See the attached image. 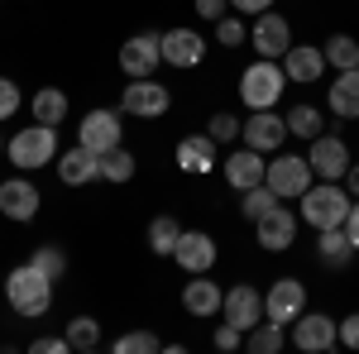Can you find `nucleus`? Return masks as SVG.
I'll use <instances>...</instances> for the list:
<instances>
[{"label":"nucleus","mask_w":359,"mask_h":354,"mask_svg":"<svg viewBox=\"0 0 359 354\" xmlns=\"http://www.w3.org/2000/svg\"><path fill=\"white\" fill-rule=\"evenodd\" d=\"M345 191H350V196H359V163L345 168Z\"/></svg>","instance_id":"45"},{"label":"nucleus","mask_w":359,"mask_h":354,"mask_svg":"<svg viewBox=\"0 0 359 354\" xmlns=\"http://www.w3.org/2000/svg\"><path fill=\"white\" fill-rule=\"evenodd\" d=\"M297 201H302V216L297 220H306L311 230H335V225H345L350 206H355V196L340 187V182H321V187L311 182Z\"/></svg>","instance_id":"3"},{"label":"nucleus","mask_w":359,"mask_h":354,"mask_svg":"<svg viewBox=\"0 0 359 354\" xmlns=\"http://www.w3.org/2000/svg\"><path fill=\"white\" fill-rule=\"evenodd\" d=\"M168 106H172V91L158 86L154 77H130V86L120 91V110H130L139 120H158L168 115Z\"/></svg>","instance_id":"6"},{"label":"nucleus","mask_w":359,"mask_h":354,"mask_svg":"<svg viewBox=\"0 0 359 354\" xmlns=\"http://www.w3.org/2000/svg\"><path fill=\"white\" fill-rule=\"evenodd\" d=\"M158 48H163L168 67H196L206 57V39L196 29H168L163 39H158Z\"/></svg>","instance_id":"18"},{"label":"nucleus","mask_w":359,"mask_h":354,"mask_svg":"<svg viewBox=\"0 0 359 354\" xmlns=\"http://www.w3.org/2000/svg\"><path fill=\"white\" fill-rule=\"evenodd\" d=\"M101 177L106 182H130L135 177V154L120 144V149H111V154H101Z\"/></svg>","instance_id":"31"},{"label":"nucleus","mask_w":359,"mask_h":354,"mask_svg":"<svg viewBox=\"0 0 359 354\" xmlns=\"http://www.w3.org/2000/svg\"><path fill=\"white\" fill-rule=\"evenodd\" d=\"M177 168H182V172H211V168H216V139L211 135L177 139Z\"/></svg>","instance_id":"23"},{"label":"nucleus","mask_w":359,"mask_h":354,"mask_svg":"<svg viewBox=\"0 0 359 354\" xmlns=\"http://www.w3.org/2000/svg\"><path fill=\"white\" fill-rule=\"evenodd\" d=\"M326 106H331V115H340V120H359V67L355 72H340L331 82Z\"/></svg>","instance_id":"24"},{"label":"nucleus","mask_w":359,"mask_h":354,"mask_svg":"<svg viewBox=\"0 0 359 354\" xmlns=\"http://www.w3.org/2000/svg\"><path fill=\"white\" fill-rule=\"evenodd\" d=\"M311 177H316V172H311V163H306L302 154H278L273 163H269V172H264V182H269L283 201H287V196H302V191L311 187Z\"/></svg>","instance_id":"8"},{"label":"nucleus","mask_w":359,"mask_h":354,"mask_svg":"<svg viewBox=\"0 0 359 354\" xmlns=\"http://www.w3.org/2000/svg\"><path fill=\"white\" fill-rule=\"evenodd\" d=\"M182 306H187V316H196V321H211V316H221L225 292L211 282V273H192V282L182 287Z\"/></svg>","instance_id":"17"},{"label":"nucleus","mask_w":359,"mask_h":354,"mask_svg":"<svg viewBox=\"0 0 359 354\" xmlns=\"http://www.w3.org/2000/svg\"><path fill=\"white\" fill-rule=\"evenodd\" d=\"M67 345L72 350H96L101 345V321H91V316H77V321H67Z\"/></svg>","instance_id":"34"},{"label":"nucleus","mask_w":359,"mask_h":354,"mask_svg":"<svg viewBox=\"0 0 359 354\" xmlns=\"http://www.w3.org/2000/svg\"><path fill=\"white\" fill-rule=\"evenodd\" d=\"M29 264H34L39 273H48L53 282H62V273H67V254H62L57 245H39L34 254H29Z\"/></svg>","instance_id":"35"},{"label":"nucleus","mask_w":359,"mask_h":354,"mask_svg":"<svg viewBox=\"0 0 359 354\" xmlns=\"http://www.w3.org/2000/svg\"><path fill=\"white\" fill-rule=\"evenodd\" d=\"M316 259H321L326 268H345V264L355 259V245L345 240L340 225H335V230H316Z\"/></svg>","instance_id":"25"},{"label":"nucleus","mask_w":359,"mask_h":354,"mask_svg":"<svg viewBox=\"0 0 359 354\" xmlns=\"http://www.w3.org/2000/svg\"><path fill=\"white\" fill-rule=\"evenodd\" d=\"M0 216L5 220H34L39 216V187L29 177H5L0 182Z\"/></svg>","instance_id":"15"},{"label":"nucleus","mask_w":359,"mask_h":354,"mask_svg":"<svg viewBox=\"0 0 359 354\" xmlns=\"http://www.w3.org/2000/svg\"><path fill=\"white\" fill-rule=\"evenodd\" d=\"M34 120L39 125H62L67 120V91H57V86H43V91H34Z\"/></svg>","instance_id":"26"},{"label":"nucleus","mask_w":359,"mask_h":354,"mask_svg":"<svg viewBox=\"0 0 359 354\" xmlns=\"http://www.w3.org/2000/svg\"><path fill=\"white\" fill-rule=\"evenodd\" d=\"M264 172H269V163H264V154L259 149H235L230 158H225V182L235 191H249V187H259L264 182Z\"/></svg>","instance_id":"20"},{"label":"nucleus","mask_w":359,"mask_h":354,"mask_svg":"<svg viewBox=\"0 0 359 354\" xmlns=\"http://www.w3.org/2000/svg\"><path fill=\"white\" fill-rule=\"evenodd\" d=\"M283 135H287V120L273 115V110H254V115L245 120V130H240V139H245L249 149H259V154L283 149Z\"/></svg>","instance_id":"16"},{"label":"nucleus","mask_w":359,"mask_h":354,"mask_svg":"<svg viewBox=\"0 0 359 354\" xmlns=\"http://www.w3.org/2000/svg\"><path fill=\"white\" fill-rule=\"evenodd\" d=\"M321 53H326V67H340V72H355L359 67V43L350 34H331Z\"/></svg>","instance_id":"28"},{"label":"nucleus","mask_w":359,"mask_h":354,"mask_svg":"<svg viewBox=\"0 0 359 354\" xmlns=\"http://www.w3.org/2000/svg\"><path fill=\"white\" fill-rule=\"evenodd\" d=\"M158 39H163V34H135V39H125V48H120V67H125V77H154V72L163 67V48H158Z\"/></svg>","instance_id":"12"},{"label":"nucleus","mask_w":359,"mask_h":354,"mask_svg":"<svg viewBox=\"0 0 359 354\" xmlns=\"http://www.w3.org/2000/svg\"><path fill=\"white\" fill-rule=\"evenodd\" d=\"M177 240H182V225L172 216H154L149 220V249L158 254V259H168L172 249H177Z\"/></svg>","instance_id":"27"},{"label":"nucleus","mask_w":359,"mask_h":354,"mask_svg":"<svg viewBox=\"0 0 359 354\" xmlns=\"http://www.w3.org/2000/svg\"><path fill=\"white\" fill-rule=\"evenodd\" d=\"M57 154V130L53 125H29V130H15V139L5 144V158L15 168H25V172H34V168H48Z\"/></svg>","instance_id":"4"},{"label":"nucleus","mask_w":359,"mask_h":354,"mask_svg":"<svg viewBox=\"0 0 359 354\" xmlns=\"http://www.w3.org/2000/svg\"><path fill=\"white\" fill-rule=\"evenodd\" d=\"M254 235H259V245H264V249H273V254H278V249H287L292 240H297V216L278 201L269 216L254 220Z\"/></svg>","instance_id":"19"},{"label":"nucleus","mask_w":359,"mask_h":354,"mask_svg":"<svg viewBox=\"0 0 359 354\" xmlns=\"http://www.w3.org/2000/svg\"><path fill=\"white\" fill-rule=\"evenodd\" d=\"M240 196H245V201H240V211H245V220H259V216H269V211H273L278 201H283V196H278V191L269 187V182H259V187L240 191Z\"/></svg>","instance_id":"30"},{"label":"nucleus","mask_w":359,"mask_h":354,"mask_svg":"<svg viewBox=\"0 0 359 354\" xmlns=\"http://www.w3.org/2000/svg\"><path fill=\"white\" fill-rule=\"evenodd\" d=\"M120 139H125V130H120V110H86L82 115L77 144H86L91 154H111V149H120Z\"/></svg>","instance_id":"10"},{"label":"nucleus","mask_w":359,"mask_h":354,"mask_svg":"<svg viewBox=\"0 0 359 354\" xmlns=\"http://www.w3.org/2000/svg\"><path fill=\"white\" fill-rule=\"evenodd\" d=\"M340 345H345V350H359V311L340 321Z\"/></svg>","instance_id":"42"},{"label":"nucleus","mask_w":359,"mask_h":354,"mask_svg":"<svg viewBox=\"0 0 359 354\" xmlns=\"http://www.w3.org/2000/svg\"><path fill=\"white\" fill-rule=\"evenodd\" d=\"M0 154H5V139H0Z\"/></svg>","instance_id":"46"},{"label":"nucleus","mask_w":359,"mask_h":354,"mask_svg":"<svg viewBox=\"0 0 359 354\" xmlns=\"http://www.w3.org/2000/svg\"><path fill=\"white\" fill-rule=\"evenodd\" d=\"M240 345H245V330L240 326H230V321H221V326H216V350H240Z\"/></svg>","instance_id":"38"},{"label":"nucleus","mask_w":359,"mask_h":354,"mask_svg":"<svg viewBox=\"0 0 359 354\" xmlns=\"http://www.w3.org/2000/svg\"><path fill=\"white\" fill-rule=\"evenodd\" d=\"M302 311H306V282H297V278H278L273 287L264 292V321L292 326Z\"/></svg>","instance_id":"7"},{"label":"nucleus","mask_w":359,"mask_h":354,"mask_svg":"<svg viewBox=\"0 0 359 354\" xmlns=\"http://www.w3.org/2000/svg\"><path fill=\"white\" fill-rule=\"evenodd\" d=\"M283 120H287V135H297V139H316L321 135V110L316 106H292Z\"/></svg>","instance_id":"32"},{"label":"nucleus","mask_w":359,"mask_h":354,"mask_svg":"<svg viewBox=\"0 0 359 354\" xmlns=\"http://www.w3.org/2000/svg\"><path fill=\"white\" fill-rule=\"evenodd\" d=\"M230 10H240V15H264V10H273V0H230Z\"/></svg>","instance_id":"44"},{"label":"nucleus","mask_w":359,"mask_h":354,"mask_svg":"<svg viewBox=\"0 0 359 354\" xmlns=\"http://www.w3.org/2000/svg\"><path fill=\"white\" fill-rule=\"evenodd\" d=\"M111 350L115 354H158V350H163V340H158L154 330H125Z\"/></svg>","instance_id":"33"},{"label":"nucleus","mask_w":359,"mask_h":354,"mask_svg":"<svg viewBox=\"0 0 359 354\" xmlns=\"http://www.w3.org/2000/svg\"><path fill=\"white\" fill-rule=\"evenodd\" d=\"M15 110H20V86L10 77H0V120H10Z\"/></svg>","instance_id":"39"},{"label":"nucleus","mask_w":359,"mask_h":354,"mask_svg":"<svg viewBox=\"0 0 359 354\" xmlns=\"http://www.w3.org/2000/svg\"><path fill=\"white\" fill-rule=\"evenodd\" d=\"M221 316L230 321V326H240V330H254L259 321H264V292H254L249 282H235V287L225 292Z\"/></svg>","instance_id":"14"},{"label":"nucleus","mask_w":359,"mask_h":354,"mask_svg":"<svg viewBox=\"0 0 359 354\" xmlns=\"http://www.w3.org/2000/svg\"><path fill=\"white\" fill-rule=\"evenodd\" d=\"M245 350L249 354H278L283 350V326L278 321H259L254 330H245Z\"/></svg>","instance_id":"29"},{"label":"nucleus","mask_w":359,"mask_h":354,"mask_svg":"<svg viewBox=\"0 0 359 354\" xmlns=\"http://www.w3.org/2000/svg\"><path fill=\"white\" fill-rule=\"evenodd\" d=\"M306 163H311V172H316L321 182H345L350 149H345V139H335V135H316L311 149H306Z\"/></svg>","instance_id":"9"},{"label":"nucleus","mask_w":359,"mask_h":354,"mask_svg":"<svg viewBox=\"0 0 359 354\" xmlns=\"http://www.w3.org/2000/svg\"><path fill=\"white\" fill-rule=\"evenodd\" d=\"M249 43H254L259 57H278V62H283V53L292 48V25H287L283 15H273V10H264V15L254 20V29H249Z\"/></svg>","instance_id":"11"},{"label":"nucleus","mask_w":359,"mask_h":354,"mask_svg":"<svg viewBox=\"0 0 359 354\" xmlns=\"http://www.w3.org/2000/svg\"><path fill=\"white\" fill-rule=\"evenodd\" d=\"M29 350H34V354H67L72 345H67V335H39Z\"/></svg>","instance_id":"40"},{"label":"nucleus","mask_w":359,"mask_h":354,"mask_svg":"<svg viewBox=\"0 0 359 354\" xmlns=\"http://www.w3.org/2000/svg\"><path fill=\"white\" fill-rule=\"evenodd\" d=\"M192 5H196V15H201V20H211V25L230 10V0H192Z\"/></svg>","instance_id":"41"},{"label":"nucleus","mask_w":359,"mask_h":354,"mask_svg":"<svg viewBox=\"0 0 359 354\" xmlns=\"http://www.w3.org/2000/svg\"><path fill=\"white\" fill-rule=\"evenodd\" d=\"M283 86H287V72L278 57H254L245 72H240V101L249 110H273L283 101Z\"/></svg>","instance_id":"2"},{"label":"nucleus","mask_w":359,"mask_h":354,"mask_svg":"<svg viewBox=\"0 0 359 354\" xmlns=\"http://www.w3.org/2000/svg\"><path fill=\"white\" fill-rule=\"evenodd\" d=\"M5 301L20 311V316H43L48 306H53V278L48 273H39L34 264H20V268H10L5 278Z\"/></svg>","instance_id":"1"},{"label":"nucleus","mask_w":359,"mask_h":354,"mask_svg":"<svg viewBox=\"0 0 359 354\" xmlns=\"http://www.w3.org/2000/svg\"><path fill=\"white\" fill-rule=\"evenodd\" d=\"M340 230H345V240H350V245H355V254H359V196H355V206H350V216H345V225H340Z\"/></svg>","instance_id":"43"},{"label":"nucleus","mask_w":359,"mask_h":354,"mask_svg":"<svg viewBox=\"0 0 359 354\" xmlns=\"http://www.w3.org/2000/svg\"><path fill=\"white\" fill-rule=\"evenodd\" d=\"M172 264L182 273H211L216 268V240L206 230H182V240L172 249Z\"/></svg>","instance_id":"13"},{"label":"nucleus","mask_w":359,"mask_h":354,"mask_svg":"<svg viewBox=\"0 0 359 354\" xmlns=\"http://www.w3.org/2000/svg\"><path fill=\"white\" fill-rule=\"evenodd\" d=\"M283 72H287V82H316L321 72H326V53L321 48H311V43H292L287 53H283Z\"/></svg>","instance_id":"22"},{"label":"nucleus","mask_w":359,"mask_h":354,"mask_svg":"<svg viewBox=\"0 0 359 354\" xmlns=\"http://www.w3.org/2000/svg\"><path fill=\"white\" fill-rule=\"evenodd\" d=\"M240 130H245V125H240V115H230V110H216V115L206 120V135L216 139V144H235Z\"/></svg>","instance_id":"36"},{"label":"nucleus","mask_w":359,"mask_h":354,"mask_svg":"<svg viewBox=\"0 0 359 354\" xmlns=\"http://www.w3.org/2000/svg\"><path fill=\"white\" fill-rule=\"evenodd\" d=\"M292 345L306 354H326L340 345V321L326 316V311H302L297 321H292Z\"/></svg>","instance_id":"5"},{"label":"nucleus","mask_w":359,"mask_h":354,"mask_svg":"<svg viewBox=\"0 0 359 354\" xmlns=\"http://www.w3.org/2000/svg\"><path fill=\"white\" fill-rule=\"evenodd\" d=\"M216 43H221V48H240V43H245V20L221 15V20H216Z\"/></svg>","instance_id":"37"},{"label":"nucleus","mask_w":359,"mask_h":354,"mask_svg":"<svg viewBox=\"0 0 359 354\" xmlns=\"http://www.w3.org/2000/svg\"><path fill=\"white\" fill-rule=\"evenodd\" d=\"M57 177H62L67 187H86V182H96V177H101V154H91L86 144L67 149V154H57Z\"/></svg>","instance_id":"21"}]
</instances>
